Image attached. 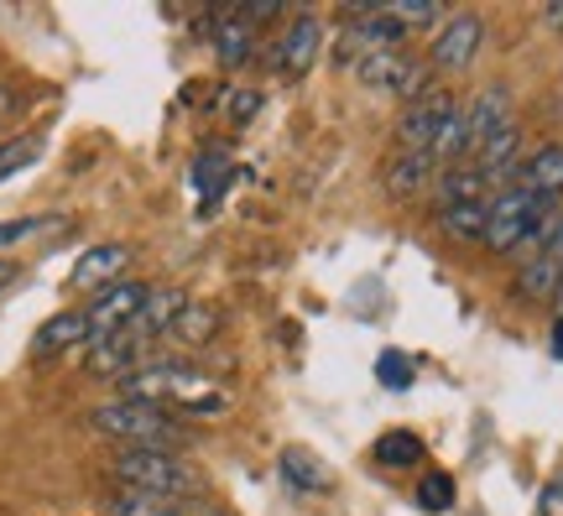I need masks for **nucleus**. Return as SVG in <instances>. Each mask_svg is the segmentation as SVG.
<instances>
[{
	"instance_id": "nucleus-1",
	"label": "nucleus",
	"mask_w": 563,
	"mask_h": 516,
	"mask_svg": "<svg viewBox=\"0 0 563 516\" xmlns=\"http://www.w3.org/2000/svg\"><path fill=\"white\" fill-rule=\"evenodd\" d=\"M110 475H115L125 496H146V501H194L203 491L199 470L178 449H115L110 454Z\"/></svg>"
},
{
	"instance_id": "nucleus-2",
	"label": "nucleus",
	"mask_w": 563,
	"mask_h": 516,
	"mask_svg": "<svg viewBox=\"0 0 563 516\" xmlns=\"http://www.w3.org/2000/svg\"><path fill=\"white\" fill-rule=\"evenodd\" d=\"M89 428L100 438H115L121 449H178L183 454L178 417L167 413V407H157V402H131V397L100 402L89 413Z\"/></svg>"
},
{
	"instance_id": "nucleus-3",
	"label": "nucleus",
	"mask_w": 563,
	"mask_h": 516,
	"mask_svg": "<svg viewBox=\"0 0 563 516\" xmlns=\"http://www.w3.org/2000/svg\"><path fill=\"white\" fill-rule=\"evenodd\" d=\"M355 74H361L365 89H376V95H402L407 105L422 100L428 89H433V68L418 63L412 53H371V58L355 63Z\"/></svg>"
},
{
	"instance_id": "nucleus-4",
	"label": "nucleus",
	"mask_w": 563,
	"mask_h": 516,
	"mask_svg": "<svg viewBox=\"0 0 563 516\" xmlns=\"http://www.w3.org/2000/svg\"><path fill=\"white\" fill-rule=\"evenodd\" d=\"M152 298V287L136 277H121L115 287H100L95 298L84 303V318H89V344H104V339H115L121 329H131V318L146 308Z\"/></svg>"
},
{
	"instance_id": "nucleus-5",
	"label": "nucleus",
	"mask_w": 563,
	"mask_h": 516,
	"mask_svg": "<svg viewBox=\"0 0 563 516\" xmlns=\"http://www.w3.org/2000/svg\"><path fill=\"white\" fill-rule=\"evenodd\" d=\"M454 110H460V100L449 95V89H428L422 100H412L397 116V141H402V152H433L443 136V125L454 120Z\"/></svg>"
},
{
	"instance_id": "nucleus-6",
	"label": "nucleus",
	"mask_w": 563,
	"mask_h": 516,
	"mask_svg": "<svg viewBox=\"0 0 563 516\" xmlns=\"http://www.w3.org/2000/svg\"><path fill=\"white\" fill-rule=\"evenodd\" d=\"M481 42H485V21L475 17V11H460V17L443 21V32L433 37V47H428V68L460 74V68H470V63H475Z\"/></svg>"
},
{
	"instance_id": "nucleus-7",
	"label": "nucleus",
	"mask_w": 563,
	"mask_h": 516,
	"mask_svg": "<svg viewBox=\"0 0 563 516\" xmlns=\"http://www.w3.org/2000/svg\"><path fill=\"white\" fill-rule=\"evenodd\" d=\"M460 120H464V146H470V157H475L496 131L511 125V95H506V84H490V89H481L470 105H460Z\"/></svg>"
},
{
	"instance_id": "nucleus-8",
	"label": "nucleus",
	"mask_w": 563,
	"mask_h": 516,
	"mask_svg": "<svg viewBox=\"0 0 563 516\" xmlns=\"http://www.w3.org/2000/svg\"><path fill=\"white\" fill-rule=\"evenodd\" d=\"M146 360H152V344L136 339L131 329H121L115 339H104V344H89V350H84V371H89V376H104V381H125L131 371H141Z\"/></svg>"
},
{
	"instance_id": "nucleus-9",
	"label": "nucleus",
	"mask_w": 563,
	"mask_h": 516,
	"mask_svg": "<svg viewBox=\"0 0 563 516\" xmlns=\"http://www.w3.org/2000/svg\"><path fill=\"white\" fill-rule=\"evenodd\" d=\"M319 47H323V26H319V21H313V17H292V26L272 42V53H266V58H272V68H277V74H292V79H298V74H308V68H313Z\"/></svg>"
},
{
	"instance_id": "nucleus-10",
	"label": "nucleus",
	"mask_w": 563,
	"mask_h": 516,
	"mask_svg": "<svg viewBox=\"0 0 563 516\" xmlns=\"http://www.w3.org/2000/svg\"><path fill=\"white\" fill-rule=\"evenodd\" d=\"M131 266V245H95V251H84L79 261H74V277H68V287H115L121 282V272Z\"/></svg>"
},
{
	"instance_id": "nucleus-11",
	"label": "nucleus",
	"mask_w": 563,
	"mask_h": 516,
	"mask_svg": "<svg viewBox=\"0 0 563 516\" xmlns=\"http://www.w3.org/2000/svg\"><path fill=\"white\" fill-rule=\"evenodd\" d=\"M439 173L443 167L433 152H397V157L386 162V194H391V199H418Z\"/></svg>"
},
{
	"instance_id": "nucleus-12",
	"label": "nucleus",
	"mask_w": 563,
	"mask_h": 516,
	"mask_svg": "<svg viewBox=\"0 0 563 516\" xmlns=\"http://www.w3.org/2000/svg\"><path fill=\"white\" fill-rule=\"evenodd\" d=\"M74 344H84V350H89V318H84V308H63V314H53L37 334H32V355L47 360V355L74 350Z\"/></svg>"
},
{
	"instance_id": "nucleus-13",
	"label": "nucleus",
	"mask_w": 563,
	"mask_h": 516,
	"mask_svg": "<svg viewBox=\"0 0 563 516\" xmlns=\"http://www.w3.org/2000/svg\"><path fill=\"white\" fill-rule=\"evenodd\" d=\"M522 188H532L538 199L563 204V141H543L522 167Z\"/></svg>"
},
{
	"instance_id": "nucleus-14",
	"label": "nucleus",
	"mask_w": 563,
	"mask_h": 516,
	"mask_svg": "<svg viewBox=\"0 0 563 516\" xmlns=\"http://www.w3.org/2000/svg\"><path fill=\"white\" fill-rule=\"evenodd\" d=\"M183 308H188V293H183V287H152L146 308L131 318V334L152 344L157 334H167V329H173V318H178Z\"/></svg>"
},
{
	"instance_id": "nucleus-15",
	"label": "nucleus",
	"mask_w": 563,
	"mask_h": 516,
	"mask_svg": "<svg viewBox=\"0 0 563 516\" xmlns=\"http://www.w3.org/2000/svg\"><path fill=\"white\" fill-rule=\"evenodd\" d=\"M490 183L475 162H454V167H443L439 173V209L443 204H490Z\"/></svg>"
},
{
	"instance_id": "nucleus-16",
	"label": "nucleus",
	"mask_w": 563,
	"mask_h": 516,
	"mask_svg": "<svg viewBox=\"0 0 563 516\" xmlns=\"http://www.w3.org/2000/svg\"><path fill=\"white\" fill-rule=\"evenodd\" d=\"M214 47H220V63L224 68H241V63L256 58V32L245 26L235 11H214Z\"/></svg>"
},
{
	"instance_id": "nucleus-17",
	"label": "nucleus",
	"mask_w": 563,
	"mask_h": 516,
	"mask_svg": "<svg viewBox=\"0 0 563 516\" xmlns=\"http://www.w3.org/2000/svg\"><path fill=\"white\" fill-rule=\"evenodd\" d=\"M173 339H183L188 350H203V344H214L220 339V308L203 298H188V308H183L178 318H173V329H167Z\"/></svg>"
},
{
	"instance_id": "nucleus-18",
	"label": "nucleus",
	"mask_w": 563,
	"mask_h": 516,
	"mask_svg": "<svg viewBox=\"0 0 563 516\" xmlns=\"http://www.w3.org/2000/svg\"><path fill=\"white\" fill-rule=\"evenodd\" d=\"M277 475H282V485H287V491H298V496H319L323 485H329V470H323L308 449H282Z\"/></svg>"
},
{
	"instance_id": "nucleus-19",
	"label": "nucleus",
	"mask_w": 563,
	"mask_h": 516,
	"mask_svg": "<svg viewBox=\"0 0 563 516\" xmlns=\"http://www.w3.org/2000/svg\"><path fill=\"white\" fill-rule=\"evenodd\" d=\"M439 224L449 240L460 245H485V224H490V204H443Z\"/></svg>"
},
{
	"instance_id": "nucleus-20",
	"label": "nucleus",
	"mask_w": 563,
	"mask_h": 516,
	"mask_svg": "<svg viewBox=\"0 0 563 516\" xmlns=\"http://www.w3.org/2000/svg\"><path fill=\"white\" fill-rule=\"evenodd\" d=\"M559 282H563V266L553 256H532L527 266H517V298L522 303H548L559 298Z\"/></svg>"
},
{
	"instance_id": "nucleus-21",
	"label": "nucleus",
	"mask_w": 563,
	"mask_h": 516,
	"mask_svg": "<svg viewBox=\"0 0 563 516\" xmlns=\"http://www.w3.org/2000/svg\"><path fill=\"white\" fill-rule=\"evenodd\" d=\"M42 152H47V136H42V131H11V136H0V183L26 173Z\"/></svg>"
},
{
	"instance_id": "nucleus-22",
	"label": "nucleus",
	"mask_w": 563,
	"mask_h": 516,
	"mask_svg": "<svg viewBox=\"0 0 563 516\" xmlns=\"http://www.w3.org/2000/svg\"><path fill=\"white\" fill-rule=\"evenodd\" d=\"M422 438L407 433V428H391V433L376 438V449H371V459L382 464V470H412V464H422Z\"/></svg>"
},
{
	"instance_id": "nucleus-23",
	"label": "nucleus",
	"mask_w": 563,
	"mask_h": 516,
	"mask_svg": "<svg viewBox=\"0 0 563 516\" xmlns=\"http://www.w3.org/2000/svg\"><path fill=\"white\" fill-rule=\"evenodd\" d=\"M230 173H235V162H230V152H203L199 162H194V194H199L203 204H214L224 194V183H230Z\"/></svg>"
},
{
	"instance_id": "nucleus-24",
	"label": "nucleus",
	"mask_w": 563,
	"mask_h": 516,
	"mask_svg": "<svg viewBox=\"0 0 563 516\" xmlns=\"http://www.w3.org/2000/svg\"><path fill=\"white\" fill-rule=\"evenodd\" d=\"M454 501H460V485H454V475H443V470H428V475L418 480V512L449 516V512H454Z\"/></svg>"
},
{
	"instance_id": "nucleus-25",
	"label": "nucleus",
	"mask_w": 563,
	"mask_h": 516,
	"mask_svg": "<svg viewBox=\"0 0 563 516\" xmlns=\"http://www.w3.org/2000/svg\"><path fill=\"white\" fill-rule=\"evenodd\" d=\"M58 224V215H21V219H0V251H11V245H21V240L42 235V230H53Z\"/></svg>"
},
{
	"instance_id": "nucleus-26",
	"label": "nucleus",
	"mask_w": 563,
	"mask_h": 516,
	"mask_svg": "<svg viewBox=\"0 0 563 516\" xmlns=\"http://www.w3.org/2000/svg\"><path fill=\"white\" fill-rule=\"evenodd\" d=\"M386 11L412 32V26H433V21H443V0H386Z\"/></svg>"
},
{
	"instance_id": "nucleus-27",
	"label": "nucleus",
	"mask_w": 563,
	"mask_h": 516,
	"mask_svg": "<svg viewBox=\"0 0 563 516\" xmlns=\"http://www.w3.org/2000/svg\"><path fill=\"white\" fill-rule=\"evenodd\" d=\"M376 376H382L386 392H407V386H412V360H407L402 350H382V360H376Z\"/></svg>"
},
{
	"instance_id": "nucleus-28",
	"label": "nucleus",
	"mask_w": 563,
	"mask_h": 516,
	"mask_svg": "<svg viewBox=\"0 0 563 516\" xmlns=\"http://www.w3.org/2000/svg\"><path fill=\"white\" fill-rule=\"evenodd\" d=\"M110 516H178V501H146V496H115Z\"/></svg>"
},
{
	"instance_id": "nucleus-29",
	"label": "nucleus",
	"mask_w": 563,
	"mask_h": 516,
	"mask_svg": "<svg viewBox=\"0 0 563 516\" xmlns=\"http://www.w3.org/2000/svg\"><path fill=\"white\" fill-rule=\"evenodd\" d=\"M235 17H241L245 26L256 32V26H266V21L282 17V0H241V6H235Z\"/></svg>"
},
{
	"instance_id": "nucleus-30",
	"label": "nucleus",
	"mask_w": 563,
	"mask_h": 516,
	"mask_svg": "<svg viewBox=\"0 0 563 516\" xmlns=\"http://www.w3.org/2000/svg\"><path fill=\"white\" fill-rule=\"evenodd\" d=\"M538 516H563V480H548L538 496Z\"/></svg>"
},
{
	"instance_id": "nucleus-31",
	"label": "nucleus",
	"mask_w": 563,
	"mask_h": 516,
	"mask_svg": "<svg viewBox=\"0 0 563 516\" xmlns=\"http://www.w3.org/2000/svg\"><path fill=\"white\" fill-rule=\"evenodd\" d=\"M256 110H262V95H235L230 100V120H251Z\"/></svg>"
},
{
	"instance_id": "nucleus-32",
	"label": "nucleus",
	"mask_w": 563,
	"mask_h": 516,
	"mask_svg": "<svg viewBox=\"0 0 563 516\" xmlns=\"http://www.w3.org/2000/svg\"><path fill=\"white\" fill-rule=\"evenodd\" d=\"M178 516H224V512H214V506H209V501H178Z\"/></svg>"
},
{
	"instance_id": "nucleus-33",
	"label": "nucleus",
	"mask_w": 563,
	"mask_h": 516,
	"mask_svg": "<svg viewBox=\"0 0 563 516\" xmlns=\"http://www.w3.org/2000/svg\"><path fill=\"white\" fill-rule=\"evenodd\" d=\"M543 256H553V261L563 266V215H559V230H553V240L543 245Z\"/></svg>"
},
{
	"instance_id": "nucleus-34",
	"label": "nucleus",
	"mask_w": 563,
	"mask_h": 516,
	"mask_svg": "<svg viewBox=\"0 0 563 516\" xmlns=\"http://www.w3.org/2000/svg\"><path fill=\"white\" fill-rule=\"evenodd\" d=\"M16 277H21V266H16V261H5V256H0V293H5V287H11Z\"/></svg>"
},
{
	"instance_id": "nucleus-35",
	"label": "nucleus",
	"mask_w": 563,
	"mask_h": 516,
	"mask_svg": "<svg viewBox=\"0 0 563 516\" xmlns=\"http://www.w3.org/2000/svg\"><path fill=\"white\" fill-rule=\"evenodd\" d=\"M543 21H548V26H553V32H563V0H553V6H548V11H543Z\"/></svg>"
},
{
	"instance_id": "nucleus-36",
	"label": "nucleus",
	"mask_w": 563,
	"mask_h": 516,
	"mask_svg": "<svg viewBox=\"0 0 563 516\" xmlns=\"http://www.w3.org/2000/svg\"><path fill=\"white\" fill-rule=\"evenodd\" d=\"M553 360H563V314L553 318Z\"/></svg>"
},
{
	"instance_id": "nucleus-37",
	"label": "nucleus",
	"mask_w": 563,
	"mask_h": 516,
	"mask_svg": "<svg viewBox=\"0 0 563 516\" xmlns=\"http://www.w3.org/2000/svg\"><path fill=\"white\" fill-rule=\"evenodd\" d=\"M11 100H16V89H11V84H0V116L11 110Z\"/></svg>"
},
{
	"instance_id": "nucleus-38",
	"label": "nucleus",
	"mask_w": 563,
	"mask_h": 516,
	"mask_svg": "<svg viewBox=\"0 0 563 516\" xmlns=\"http://www.w3.org/2000/svg\"><path fill=\"white\" fill-rule=\"evenodd\" d=\"M553 303H559V314H563V282H559V298H553Z\"/></svg>"
},
{
	"instance_id": "nucleus-39",
	"label": "nucleus",
	"mask_w": 563,
	"mask_h": 516,
	"mask_svg": "<svg viewBox=\"0 0 563 516\" xmlns=\"http://www.w3.org/2000/svg\"><path fill=\"white\" fill-rule=\"evenodd\" d=\"M464 516H475V512H464Z\"/></svg>"
}]
</instances>
